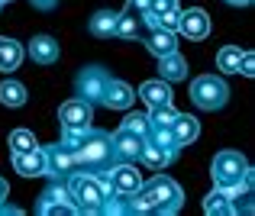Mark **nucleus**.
I'll list each match as a JSON object with an SVG mask.
<instances>
[{
	"label": "nucleus",
	"instance_id": "nucleus-39",
	"mask_svg": "<svg viewBox=\"0 0 255 216\" xmlns=\"http://www.w3.org/2000/svg\"><path fill=\"white\" fill-rule=\"evenodd\" d=\"M3 3H10V0H0V6H3Z\"/></svg>",
	"mask_w": 255,
	"mask_h": 216
},
{
	"label": "nucleus",
	"instance_id": "nucleus-19",
	"mask_svg": "<svg viewBox=\"0 0 255 216\" xmlns=\"http://www.w3.org/2000/svg\"><path fill=\"white\" fill-rule=\"evenodd\" d=\"M139 97H142L149 107H162V104H171V87H168V81L152 78V81H142Z\"/></svg>",
	"mask_w": 255,
	"mask_h": 216
},
{
	"label": "nucleus",
	"instance_id": "nucleus-4",
	"mask_svg": "<svg viewBox=\"0 0 255 216\" xmlns=\"http://www.w3.org/2000/svg\"><path fill=\"white\" fill-rule=\"evenodd\" d=\"M249 161H246L243 152L236 148H223V152L213 155V165H210V178H213V187H230V184H239L243 174L249 171Z\"/></svg>",
	"mask_w": 255,
	"mask_h": 216
},
{
	"label": "nucleus",
	"instance_id": "nucleus-17",
	"mask_svg": "<svg viewBox=\"0 0 255 216\" xmlns=\"http://www.w3.org/2000/svg\"><path fill=\"white\" fill-rule=\"evenodd\" d=\"M171 136H174V145L184 148V145H191L194 139L200 136V123L191 116V113H178L174 123H171Z\"/></svg>",
	"mask_w": 255,
	"mask_h": 216
},
{
	"label": "nucleus",
	"instance_id": "nucleus-27",
	"mask_svg": "<svg viewBox=\"0 0 255 216\" xmlns=\"http://www.w3.org/2000/svg\"><path fill=\"white\" fill-rule=\"evenodd\" d=\"M139 19H136V10H123V13H117V26H113V36H120V39H136L139 36Z\"/></svg>",
	"mask_w": 255,
	"mask_h": 216
},
{
	"label": "nucleus",
	"instance_id": "nucleus-18",
	"mask_svg": "<svg viewBox=\"0 0 255 216\" xmlns=\"http://www.w3.org/2000/svg\"><path fill=\"white\" fill-rule=\"evenodd\" d=\"M145 49L152 52V55H168V52L178 49V32L174 29H165V26H158V29H149V36H145Z\"/></svg>",
	"mask_w": 255,
	"mask_h": 216
},
{
	"label": "nucleus",
	"instance_id": "nucleus-24",
	"mask_svg": "<svg viewBox=\"0 0 255 216\" xmlns=\"http://www.w3.org/2000/svg\"><path fill=\"white\" fill-rule=\"evenodd\" d=\"M204 213H210V216H233L230 197H226L223 187H213V191L204 197Z\"/></svg>",
	"mask_w": 255,
	"mask_h": 216
},
{
	"label": "nucleus",
	"instance_id": "nucleus-11",
	"mask_svg": "<svg viewBox=\"0 0 255 216\" xmlns=\"http://www.w3.org/2000/svg\"><path fill=\"white\" fill-rule=\"evenodd\" d=\"M100 104L110 107V110H129V107L136 104V91H132L126 81H120V78H107Z\"/></svg>",
	"mask_w": 255,
	"mask_h": 216
},
{
	"label": "nucleus",
	"instance_id": "nucleus-30",
	"mask_svg": "<svg viewBox=\"0 0 255 216\" xmlns=\"http://www.w3.org/2000/svg\"><path fill=\"white\" fill-rule=\"evenodd\" d=\"M123 126H126V129H132V132H139V136H149V129H152L149 113H126Z\"/></svg>",
	"mask_w": 255,
	"mask_h": 216
},
{
	"label": "nucleus",
	"instance_id": "nucleus-22",
	"mask_svg": "<svg viewBox=\"0 0 255 216\" xmlns=\"http://www.w3.org/2000/svg\"><path fill=\"white\" fill-rule=\"evenodd\" d=\"M100 213H104V216H129V194H123V191L104 194Z\"/></svg>",
	"mask_w": 255,
	"mask_h": 216
},
{
	"label": "nucleus",
	"instance_id": "nucleus-13",
	"mask_svg": "<svg viewBox=\"0 0 255 216\" xmlns=\"http://www.w3.org/2000/svg\"><path fill=\"white\" fill-rule=\"evenodd\" d=\"M26 52H29V58L36 65H55L58 55H62V45H58L55 36H45V32H39V36H32V42L26 45Z\"/></svg>",
	"mask_w": 255,
	"mask_h": 216
},
{
	"label": "nucleus",
	"instance_id": "nucleus-21",
	"mask_svg": "<svg viewBox=\"0 0 255 216\" xmlns=\"http://www.w3.org/2000/svg\"><path fill=\"white\" fill-rule=\"evenodd\" d=\"M113 26H117V13L113 10H97L91 19H87V29H91V36H97V39H110Z\"/></svg>",
	"mask_w": 255,
	"mask_h": 216
},
{
	"label": "nucleus",
	"instance_id": "nucleus-35",
	"mask_svg": "<svg viewBox=\"0 0 255 216\" xmlns=\"http://www.w3.org/2000/svg\"><path fill=\"white\" fill-rule=\"evenodd\" d=\"M36 10H52V6H58V0H29Z\"/></svg>",
	"mask_w": 255,
	"mask_h": 216
},
{
	"label": "nucleus",
	"instance_id": "nucleus-26",
	"mask_svg": "<svg viewBox=\"0 0 255 216\" xmlns=\"http://www.w3.org/2000/svg\"><path fill=\"white\" fill-rule=\"evenodd\" d=\"M49 204H75V200H71V194H68V184H52V187H45V191L39 194L36 213H42Z\"/></svg>",
	"mask_w": 255,
	"mask_h": 216
},
{
	"label": "nucleus",
	"instance_id": "nucleus-10",
	"mask_svg": "<svg viewBox=\"0 0 255 216\" xmlns=\"http://www.w3.org/2000/svg\"><path fill=\"white\" fill-rule=\"evenodd\" d=\"M71 171H78L75 168V152H68L62 142H55V145H49L45 148V178H68Z\"/></svg>",
	"mask_w": 255,
	"mask_h": 216
},
{
	"label": "nucleus",
	"instance_id": "nucleus-28",
	"mask_svg": "<svg viewBox=\"0 0 255 216\" xmlns=\"http://www.w3.org/2000/svg\"><path fill=\"white\" fill-rule=\"evenodd\" d=\"M174 116H178V110H174L171 104H162V107H149V123L152 126H171Z\"/></svg>",
	"mask_w": 255,
	"mask_h": 216
},
{
	"label": "nucleus",
	"instance_id": "nucleus-33",
	"mask_svg": "<svg viewBox=\"0 0 255 216\" xmlns=\"http://www.w3.org/2000/svg\"><path fill=\"white\" fill-rule=\"evenodd\" d=\"M149 10L155 13H171V10H181L178 0H149Z\"/></svg>",
	"mask_w": 255,
	"mask_h": 216
},
{
	"label": "nucleus",
	"instance_id": "nucleus-14",
	"mask_svg": "<svg viewBox=\"0 0 255 216\" xmlns=\"http://www.w3.org/2000/svg\"><path fill=\"white\" fill-rule=\"evenodd\" d=\"M13 168L23 178H45V148H29V152H13Z\"/></svg>",
	"mask_w": 255,
	"mask_h": 216
},
{
	"label": "nucleus",
	"instance_id": "nucleus-31",
	"mask_svg": "<svg viewBox=\"0 0 255 216\" xmlns=\"http://www.w3.org/2000/svg\"><path fill=\"white\" fill-rule=\"evenodd\" d=\"M145 139L155 142V145H162V148H178V145H174V136H171V126H152Z\"/></svg>",
	"mask_w": 255,
	"mask_h": 216
},
{
	"label": "nucleus",
	"instance_id": "nucleus-7",
	"mask_svg": "<svg viewBox=\"0 0 255 216\" xmlns=\"http://www.w3.org/2000/svg\"><path fill=\"white\" fill-rule=\"evenodd\" d=\"M110 145H113V158H120V161H139V152H142V145H145V136H139V132L120 126V129L110 136Z\"/></svg>",
	"mask_w": 255,
	"mask_h": 216
},
{
	"label": "nucleus",
	"instance_id": "nucleus-6",
	"mask_svg": "<svg viewBox=\"0 0 255 216\" xmlns=\"http://www.w3.org/2000/svg\"><path fill=\"white\" fill-rule=\"evenodd\" d=\"M174 32H181L184 39H194V42L207 39V36H210V16H207V10H200V6L181 10V13H178V26H174Z\"/></svg>",
	"mask_w": 255,
	"mask_h": 216
},
{
	"label": "nucleus",
	"instance_id": "nucleus-29",
	"mask_svg": "<svg viewBox=\"0 0 255 216\" xmlns=\"http://www.w3.org/2000/svg\"><path fill=\"white\" fill-rule=\"evenodd\" d=\"M36 136H32L29 129H13L10 132V152H29V148H36Z\"/></svg>",
	"mask_w": 255,
	"mask_h": 216
},
{
	"label": "nucleus",
	"instance_id": "nucleus-8",
	"mask_svg": "<svg viewBox=\"0 0 255 216\" xmlns=\"http://www.w3.org/2000/svg\"><path fill=\"white\" fill-rule=\"evenodd\" d=\"M107 78H110V74H107L104 68H84V71L75 78V91H78V97L87 100V104H100Z\"/></svg>",
	"mask_w": 255,
	"mask_h": 216
},
{
	"label": "nucleus",
	"instance_id": "nucleus-32",
	"mask_svg": "<svg viewBox=\"0 0 255 216\" xmlns=\"http://www.w3.org/2000/svg\"><path fill=\"white\" fill-rule=\"evenodd\" d=\"M84 132H87V129H78V126H62V145L68 148V152H75V148L81 145Z\"/></svg>",
	"mask_w": 255,
	"mask_h": 216
},
{
	"label": "nucleus",
	"instance_id": "nucleus-25",
	"mask_svg": "<svg viewBox=\"0 0 255 216\" xmlns=\"http://www.w3.org/2000/svg\"><path fill=\"white\" fill-rule=\"evenodd\" d=\"M243 52L239 45H223V49L217 52V68L223 74H236L239 71V62H243Z\"/></svg>",
	"mask_w": 255,
	"mask_h": 216
},
{
	"label": "nucleus",
	"instance_id": "nucleus-1",
	"mask_svg": "<svg viewBox=\"0 0 255 216\" xmlns=\"http://www.w3.org/2000/svg\"><path fill=\"white\" fill-rule=\"evenodd\" d=\"M113 165V145H110V132L104 129H87L81 145L75 148V168L78 171H100V168Z\"/></svg>",
	"mask_w": 255,
	"mask_h": 216
},
{
	"label": "nucleus",
	"instance_id": "nucleus-3",
	"mask_svg": "<svg viewBox=\"0 0 255 216\" xmlns=\"http://www.w3.org/2000/svg\"><path fill=\"white\" fill-rule=\"evenodd\" d=\"M191 100L200 107V110H220V107H226V100H230V87H226L223 78H217V74H197V78L191 81Z\"/></svg>",
	"mask_w": 255,
	"mask_h": 216
},
{
	"label": "nucleus",
	"instance_id": "nucleus-9",
	"mask_svg": "<svg viewBox=\"0 0 255 216\" xmlns=\"http://www.w3.org/2000/svg\"><path fill=\"white\" fill-rule=\"evenodd\" d=\"M58 123L62 126H78V129H91L94 123V104L75 97V100H65L58 107Z\"/></svg>",
	"mask_w": 255,
	"mask_h": 216
},
{
	"label": "nucleus",
	"instance_id": "nucleus-2",
	"mask_svg": "<svg viewBox=\"0 0 255 216\" xmlns=\"http://www.w3.org/2000/svg\"><path fill=\"white\" fill-rule=\"evenodd\" d=\"M68 184V194L75 200V207L81 213H100V204H104V187L97 184L94 171H71L65 178Z\"/></svg>",
	"mask_w": 255,
	"mask_h": 216
},
{
	"label": "nucleus",
	"instance_id": "nucleus-20",
	"mask_svg": "<svg viewBox=\"0 0 255 216\" xmlns=\"http://www.w3.org/2000/svg\"><path fill=\"white\" fill-rule=\"evenodd\" d=\"M23 55H26V49L16 39H0V71H16Z\"/></svg>",
	"mask_w": 255,
	"mask_h": 216
},
{
	"label": "nucleus",
	"instance_id": "nucleus-5",
	"mask_svg": "<svg viewBox=\"0 0 255 216\" xmlns=\"http://www.w3.org/2000/svg\"><path fill=\"white\" fill-rule=\"evenodd\" d=\"M145 187L152 191V197H155V213H178L181 204H184V194H181V187L174 184L168 174H155L152 181H145Z\"/></svg>",
	"mask_w": 255,
	"mask_h": 216
},
{
	"label": "nucleus",
	"instance_id": "nucleus-37",
	"mask_svg": "<svg viewBox=\"0 0 255 216\" xmlns=\"http://www.w3.org/2000/svg\"><path fill=\"white\" fill-rule=\"evenodd\" d=\"M6 197H10V187H6V181L3 178H0V204H3V200Z\"/></svg>",
	"mask_w": 255,
	"mask_h": 216
},
{
	"label": "nucleus",
	"instance_id": "nucleus-36",
	"mask_svg": "<svg viewBox=\"0 0 255 216\" xmlns=\"http://www.w3.org/2000/svg\"><path fill=\"white\" fill-rule=\"evenodd\" d=\"M126 10H149V0H129V3H126Z\"/></svg>",
	"mask_w": 255,
	"mask_h": 216
},
{
	"label": "nucleus",
	"instance_id": "nucleus-12",
	"mask_svg": "<svg viewBox=\"0 0 255 216\" xmlns=\"http://www.w3.org/2000/svg\"><path fill=\"white\" fill-rule=\"evenodd\" d=\"M110 184L113 191H123V194H132L142 187V171L136 168V161H120V165H110Z\"/></svg>",
	"mask_w": 255,
	"mask_h": 216
},
{
	"label": "nucleus",
	"instance_id": "nucleus-15",
	"mask_svg": "<svg viewBox=\"0 0 255 216\" xmlns=\"http://www.w3.org/2000/svg\"><path fill=\"white\" fill-rule=\"evenodd\" d=\"M174 155H178V148H162V145H155V142L145 139L142 152H139V161H142L145 168H152V171H162V168H168L174 161Z\"/></svg>",
	"mask_w": 255,
	"mask_h": 216
},
{
	"label": "nucleus",
	"instance_id": "nucleus-16",
	"mask_svg": "<svg viewBox=\"0 0 255 216\" xmlns=\"http://www.w3.org/2000/svg\"><path fill=\"white\" fill-rule=\"evenodd\" d=\"M158 78L162 81H184L187 78V58L181 55L178 49L168 52V55H158Z\"/></svg>",
	"mask_w": 255,
	"mask_h": 216
},
{
	"label": "nucleus",
	"instance_id": "nucleus-34",
	"mask_svg": "<svg viewBox=\"0 0 255 216\" xmlns=\"http://www.w3.org/2000/svg\"><path fill=\"white\" fill-rule=\"evenodd\" d=\"M236 74H243V78H252V74H255V55H252V52H243V62H239Z\"/></svg>",
	"mask_w": 255,
	"mask_h": 216
},
{
	"label": "nucleus",
	"instance_id": "nucleus-38",
	"mask_svg": "<svg viewBox=\"0 0 255 216\" xmlns=\"http://www.w3.org/2000/svg\"><path fill=\"white\" fill-rule=\"evenodd\" d=\"M226 3H230V6H249L252 0H226Z\"/></svg>",
	"mask_w": 255,
	"mask_h": 216
},
{
	"label": "nucleus",
	"instance_id": "nucleus-23",
	"mask_svg": "<svg viewBox=\"0 0 255 216\" xmlns=\"http://www.w3.org/2000/svg\"><path fill=\"white\" fill-rule=\"evenodd\" d=\"M26 87L19 84V81H13V78H6V81H0V104L3 107H23L26 104Z\"/></svg>",
	"mask_w": 255,
	"mask_h": 216
}]
</instances>
